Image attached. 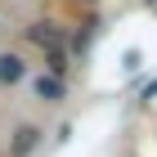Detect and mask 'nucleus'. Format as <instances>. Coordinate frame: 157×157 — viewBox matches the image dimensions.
Instances as JSON below:
<instances>
[{"label":"nucleus","instance_id":"nucleus-1","mask_svg":"<svg viewBox=\"0 0 157 157\" xmlns=\"http://www.w3.org/2000/svg\"><path fill=\"white\" fill-rule=\"evenodd\" d=\"M27 40H32V45H40L45 54H59V49H63V27H54V23H36L32 32H27Z\"/></svg>","mask_w":157,"mask_h":157},{"label":"nucleus","instance_id":"nucleus-2","mask_svg":"<svg viewBox=\"0 0 157 157\" xmlns=\"http://www.w3.org/2000/svg\"><path fill=\"white\" fill-rule=\"evenodd\" d=\"M27 76V63L18 54H0V85H18Z\"/></svg>","mask_w":157,"mask_h":157},{"label":"nucleus","instance_id":"nucleus-3","mask_svg":"<svg viewBox=\"0 0 157 157\" xmlns=\"http://www.w3.org/2000/svg\"><path fill=\"white\" fill-rule=\"evenodd\" d=\"M36 144H40V130H36V126H18V130H13V148H9V157H27Z\"/></svg>","mask_w":157,"mask_h":157},{"label":"nucleus","instance_id":"nucleus-4","mask_svg":"<svg viewBox=\"0 0 157 157\" xmlns=\"http://www.w3.org/2000/svg\"><path fill=\"white\" fill-rule=\"evenodd\" d=\"M36 94L45 99V103H59V99L67 94V85H63V76H36Z\"/></svg>","mask_w":157,"mask_h":157},{"label":"nucleus","instance_id":"nucleus-5","mask_svg":"<svg viewBox=\"0 0 157 157\" xmlns=\"http://www.w3.org/2000/svg\"><path fill=\"white\" fill-rule=\"evenodd\" d=\"M45 63H49V76H63V72H67V54H63V49H59V54H45Z\"/></svg>","mask_w":157,"mask_h":157}]
</instances>
